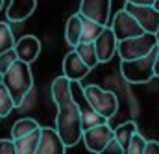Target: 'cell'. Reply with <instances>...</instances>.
I'll list each match as a JSON object with an SVG mask.
<instances>
[{
    "label": "cell",
    "instance_id": "1",
    "mask_svg": "<svg viewBox=\"0 0 159 154\" xmlns=\"http://www.w3.org/2000/svg\"><path fill=\"white\" fill-rule=\"evenodd\" d=\"M50 93H52V100L57 108L54 130L65 147H74L81 139V121H80L78 108L70 99V82L65 76L54 78Z\"/></svg>",
    "mask_w": 159,
    "mask_h": 154
},
{
    "label": "cell",
    "instance_id": "2",
    "mask_svg": "<svg viewBox=\"0 0 159 154\" xmlns=\"http://www.w3.org/2000/svg\"><path fill=\"white\" fill-rule=\"evenodd\" d=\"M2 85L9 93V97L13 100V108H20L24 104L26 97L30 95V91L34 89V76H32L30 65L17 60L2 75Z\"/></svg>",
    "mask_w": 159,
    "mask_h": 154
},
{
    "label": "cell",
    "instance_id": "3",
    "mask_svg": "<svg viewBox=\"0 0 159 154\" xmlns=\"http://www.w3.org/2000/svg\"><path fill=\"white\" fill-rule=\"evenodd\" d=\"M83 95L87 104L93 108V112H96L98 115L104 119H113L119 112V97L113 91H107L96 84H89L83 85Z\"/></svg>",
    "mask_w": 159,
    "mask_h": 154
},
{
    "label": "cell",
    "instance_id": "4",
    "mask_svg": "<svg viewBox=\"0 0 159 154\" xmlns=\"http://www.w3.org/2000/svg\"><path fill=\"white\" fill-rule=\"evenodd\" d=\"M159 58V45L144 58L133 61H120V75L129 84H148L154 78V67Z\"/></svg>",
    "mask_w": 159,
    "mask_h": 154
},
{
    "label": "cell",
    "instance_id": "5",
    "mask_svg": "<svg viewBox=\"0 0 159 154\" xmlns=\"http://www.w3.org/2000/svg\"><path fill=\"white\" fill-rule=\"evenodd\" d=\"M157 45H159L157 36L143 34L139 37L126 39V41L117 43V52H119V56H120V61H133V60L148 56Z\"/></svg>",
    "mask_w": 159,
    "mask_h": 154
},
{
    "label": "cell",
    "instance_id": "6",
    "mask_svg": "<svg viewBox=\"0 0 159 154\" xmlns=\"http://www.w3.org/2000/svg\"><path fill=\"white\" fill-rule=\"evenodd\" d=\"M124 11H128L137 24L143 28L144 34H152L157 36L159 34V11L154 9L152 6H133V4H124L122 7Z\"/></svg>",
    "mask_w": 159,
    "mask_h": 154
},
{
    "label": "cell",
    "instance_id": "7",
    "mask_svg": "<svg viewBox=\"0 0 159 154\" xmlns=\"http://www.w3.org/2000/svg\"><path fill=\"white\" fill-rule=\"evenodd\" d=\"M109 28H111L115 39H117V43L126 41V39L139 37V36L144 34L143 28L137 24V21H135L128 11H124V9H120V11L115 13V17H113V21H111V26H109Z\"/></svg>",
    "mask_w": 159,
    "mask_h": 154
},
{
    "label": "cell",
    "instance_id": "8",
    "mask_svg": "<svg viewBox=\"0 0 159 154\" xmlns=\"http://www.w3.org/2000/svg\"><path fill=\"white\" fill-rule=\"evenodd\" d=\"M109 11H111V0H81L78 15L81 19L93 21L100 26H107Z\"/></svg>",
    "mask_w": 159,
    "mask_h": 154
},
{
    "label": "cell",
    "instance_id": "9",
    "mask_svg": "<svg viewBox=\"0 0 159 154\" xmlns=\"http://www.w3.org/2000/svg\"><path fill=\"white\" fill-rule=\"evenodd\" d=\"M81 139L87 147V151L98 154L111 139H113V128L107 124H100V126H93L89 130L81 132Z\"/></svg>",
    "mask_w": 159,
    "mask_h": 154
},
{
    "label": "cell",
    "instance_id": "10",
    "mask_svg": "<svg viewBox=\"0 0 159 154\" xmlns=\"http://www.w3.org/2000/svg\"><path fill=\"white\" fill-rule=\"evenodd\" d=\"M93 46H94L98 63H107L113 60V56L117 54V39L109 26H106L102 30V34L93 41Z\"/></svg>",
    "mask_w": 159,
    "mask_h": 154
},
{
    "label": "cell",
    "instance_id": "11",
    "mask_svg": "<svg viewBox=\"0 0 159 154\" xmlns=\"http://www.w3.org/2000/svg\"><path fill=\"white\" fill-rule=\"evenodd\" d=\"M35 154H67V147L63 145V141L59 139L54 128L41 126Z\"/></svg>",
    "mask_w": 159,
    "mask_h": 154
},
{
    "label": "cell",
    "instance_id": "12",
    "mask_svg": "<svg viewBox=\"0 0 159 154\" xmlns=\"http://www.w3.org/2000/svg\"><path fill=\"white\" fill-rule=\"evenodd\" d=\"M13 50L17 54V60L30 65L34 63L41 54V41L35 36H22L20 39L15 41L13 45Z\"/></svg>",
    "mask_w": 159,
    "mask_h": 154
},
{
    "label": "cell",
    "instance_id": "13",
    "mask_svg": "<svg viewBox=\"0 0 159 154\" xmlns=\"http://www.w3.org/2000/svg\"><path fill=\"white\" fill-rule=\"evenodd\" d=\"M37 7V0H9L6 7V17L11 22L26 21Z\"/></svg>",
    "mask_w": 159,
    "mask_h": 154
},
{
    "label": "cell",
    "instance_id": "14",
    "mask_svg": "<svg viewBox=\"0 0 159 154\" xmlns=\"http://www.w3.org/2000/svg\"><path fill=\"white\" fill-rule=\"evenodd\" d=\"M89 71L91 69H87L83 65V61L76 56V52L70 50L63 60V75L61 76H65L69 82H80L89 75Z\"/></svg>",
    "mask_w": 159,
    "mask_h": 154
},
{
    "label": "cell",
    "instance_id": "15",
    "mask_svg": "<svg viewBox=\"0 0 159 154\" xmlns=\"http://www.w3.org/2000/svg\"><path fill=\"white\" fill-rule=\"evenodd\" d=\"M137 132H139V130H137V124H135L133 121L122 123V124H119L117 128H113V139L120 145V149L124 151V154H126V149H128L131 137H133Z\"/></svg>",
    "mask_w": 159,
    "mask_h": 154
},
{
    "label": "cell",
    "instance_id": "16",
    "mask_svg": "<svg viewBox=\"0 0 159 154\" xmlns=\"http://www.w3.org/2000/svg\"><path fill=\"white\" fill-rule=\"evenodd\" d=\"M39 128L41 126L35 119H30V117L19 119V121L13 124V128H11V141H17V139H20V137H26V136L37 132Z\"/></svg>",
    "mask_w": 159,
    "mask_h": 154
},
{
    "label": "cell",
    "instance_id": "17",
    "mask_svg": "<svg viewBox=\"0 0 159 154\" xmlns=\"http://www.w3.org/2000/svg\"><path fill=\"white\" fill-rule=\"evenodd\" d=\"M65 41L72 48L81 41V17H80L78 13L70 15L67 19V24H65Z\"/></svg>",
    "mask_w": 159,
    "mask_h": 154
},
{
    "label": "cell",
    "instance_id": "18",
    "mask_svg": "<svg viewBox=\"0 0 159 154\" xmlns=\"http://www.w3.org/2000/svg\"><path fill=\"white\" fill-rule=\"evenodd\" d=\"M74 52L80 60L83 61V65L87 69H94L98 65V60H96V52H94V46L93 43H78L74 46Z\"/></svg>",
    "mask_w": 159,
    "mask_h": 154
},
{
    "label": "cell",
    "instance_id": "19",
    "mask_svg": "<svg viewBox=\"0 0 159 154\" xmlns=\"http://www.w3.org/2000/svg\"><path fill=\"white\" fill-rule=\"evenodd\" d=\"M39 130L34 132V134H30V136H26V137H20V139L13 141V151H15V154H35L37 141H39Z\"/></svg>",
    "mask_w": 159,
    "mask_h": 154
},
{
    "label": "cell",
    "instance_id": "20",
    "mask_svg": "<svg viewBox=\"0 0 159 154\" xmlns=\"http://www.w3.org/2000/svg\"><path fill=\"white\" fill-rule=\"evenodd\" d=\"M106 26H100L93 21H87V19H81V41L80 43H93L94 39L102 34Z\"/></svg>",
    "mask_w": 159,
    "mask_h": 154
},
{
    "label": "cell",
    "instance_id": "21",
    "mask_svg": "<svg viewBox=\"0 0 159 154\" xmlns=\"http://www.w3.org/2000/svg\"><path fill=\"white\" fill-rule=\"evenodd\" d=\"M13 45H15V37H13L11 28L6 22H0V54L13 48Z\"/></svg>",
    "mask_w": 159,
    "mask_h": 154
},
{
    "label": "cell",
    "instance_id": "22",
    "mask_svg": "<svg viewBox=\"0 0 159 154\" xmlns=\"http://www.w3.org/2000/svg\"><path fill=\"white\" fill-rule=\"evenodd\" d=\"M146 137L143 136V134H135L133 137H131V141H129V145H128V149H126V154H144V149H146Z\"/></svg>",
    "mask_w": 159,
    "mask_h": 154
},
{
    "label": "cell",
    "instance_id": "23",
    "mask_svg": "<svg viewBox=\"0 0 159 154\" xmlns=\"http://www.w3.org/2000/svg\"><path fill=\"white\" fill-rule=\"evenodd\" d=\"M13 110V100L9 97V93L6 91L4 85H0V119L7 117Z\"/></svg>",
    "mask_w": 159,
    "mask_h": 154
},
{
    "label": "cell",
    "instance_id": "24",
    "mask_svg": "<svg viewBox=\"0 0 159 154\" xmlns=\"http://www.w3.org/2000/svg\"><path fill=\"white\" fill-rule=\"evenodd\" d=\"M17 61V54H15V50L13 48H9V50H6V52H2L0 54V73L4 75L13 63Z\"/></svg>",
    "mask_w": 159,
    "mask_h": 154
},
{
    "label": "cell",
    "instance_id": "25",
    "mask_svg": "<svg viewBox=\"0 0 159 154\" xmlns=\"http://www.w3.org/2000/svg\"><path fill=\"white\" fill-rule=\"evenodd\" d=\"M98 154H124V151L120 149V145L115 141V139H111V141H109V143H107V145H106Z\"/></svg>",
    "mask_w": 159,
    "mask_h": 154
},
{
    "label": "cell",
    "instance_id": "26",
    "mask_svg": "<svg viewBox=\"0 0 159 154\" xmlns=\"http://www.w3.org/2000/svg\"><path fill=\"white\" fill-rule=\"evenodd\" d=\"M0 154H15L11 139H0Z\"/></svg>",
    "mask_w": 159,
    "mask_h": 154
},
{
    "label": "cell",
    "instance_id": "27",
    "mask_svg": "<svg viewBox=\"0 0 159 154\" xmlns=\"http://www.w3.org/2000/svg\"><path fill=\"white\" fill-rule=\"evenodd\" d=\"M144 154H159V143L157 141H146Z\"/></svg>",
    "mask_w": 159,
    "mask_h": 154
},
{
    "label": "cell",
    "instance_id": "28",
    "mask_svg": "<svg viewBox=\"0 0 159 154\" xmlns=\"http://www.w3.org/2000/svg\"><path fill=\"white\" fill-rule=\"evenodd\" d=\"M156 0H124V4H133V6H152L154 7Z\"/></svg>",
    "mask_w": 159,
    "mask_h": 154
},
{
    "label": "cell",
    "instance_id": "29",
    "mask_svg": "<svg viewBox=\"0 0 159 154\" xmlns=\"http://www.w3.org/2000/svg\"><path fill=\"white\" fill-rule=\"evenodd\" d=\"M154 76L159 78V58H157V61H156V67H154Z\"/></svg>",
    "mask_w": 159,
    "mask_h": 154
},
{
    "label": "cell",
    "instance_id": "30",
    "mask_svg": "<svg viewBox=\"0 0 159 154\" xmlns=\"http://www.w3.org/2000/svg\"><path fill=\"white\" fill-rule=\"evenodd\" d=\"M154 9H157V11H159V0H156V2H154Z\"/></svg>",
    "mask_w": 159,
    "mask_h": 154
},
{
    "label": "cell",
    "instance_id": "31",
    "mask_svg": "<svg viewBox=\"0 0 159 154\" xmlns=\"http://www.w3.org/2000/svg\"><path fill=\"white\" fill-rule=\"evenodd\" d=\"M2 6H4V0H0V11H2Z\"/></svg>",
    "mask_w": 159,
    "mask_h": 154
},
{
    "label": "cell",
    "instance_id": "32",
    "mask_svg": "<svg viewBox=\"0 0 159 154\" xmlns=\"http://www.w3.org/2000/svg\"><path fill=\"white\" fill-rule=\"evenodd\" d=\"M0 85H2V73H0Z\"/></svg>",
    "mask_w": 159,
    "mask_h": 154
}]
</instances>
